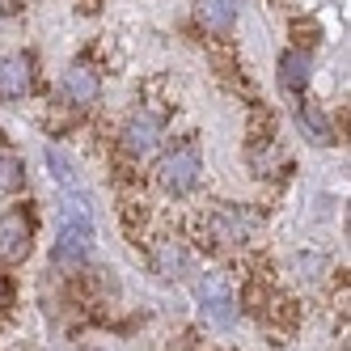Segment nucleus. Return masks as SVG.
<instances>
[{
  "instance_id": "dca6fc26",
  "label": "nucleus",
  "mask_w": 351,
  "mask_h": 351,
  "mask_svg": "<svg viewBox=\"0 0 351 351\" xmlns=\"http://www.w3.org/2000/svg\"><path fill=\"white\" fill-rule=\"evenodd\" d=\"M9 300H13V284H9V275L0 271V309H9Z\"/></svg>"
},
{
  "instance_id": "f3484780",
  "label": "nucleus",
  "mask_w": 351,
  "mask_h": 351,
  "mask_svg": "<svg viewBox=\"0 0 351 351\" xmlns=\"http://www.w3.org/2000/svg\"><path fill=\"white\" fill-rule=\"evenodd\" d=\"M17 5H21V0H0V13H13Z\"/></svg>"
},
{
  "instance_id": "f257e3e1",
  "label": "nucleus",
  "mask_w": 351,
  "mask_h": 351,
  "mask_svg": "<svg viewBox=\"0 0 351 351\" xmlns=\"http://www.w3.org/2000/svg\"><path fill=\"white\" fill-rule=\"evenodd\" d=\"M89 245H93V224H89V208L81 204L77 212L68 208L64 224H60V237H56V250H51V263L60 271H77L85 258H89Z\"/></svg>"
},
{
  "instance_id": "9d476101",
  "label": "nucleus",
  "mask_w": 351,
  "mask_h": 351,
  "mask_svg": "<svg viewBox=\"0 0 351 351\" xmlns=\"http://www.w3.org/2000/svg\"><path fill=\"white\" fill-rule=\"evenodd\" d=\"M309 77H313L309 51H284L280 56V81H284V89H305Z\"/></svg>"
},
{
  "instance_id": "9b49d317",
  "label": "nucleus",
  "mask_w": 351,
  "mask_h": 351,
  "mask_svg": "<svg viewBox=\"0 0 351 351\" xmlns=\"http://www.w3.org/2000/svg\"><path fill=\"white\" fill-rule=\"evenodd\" d=\"M26 186V169L17 153H0V195H17Z\"/></svg>"
},
{
  "instance_id": "20e7f679",
  "label": "nucleus",
  "mask_w": 351,
  "mask_h": 351,
  "mask_svg": "<svg viewBox=\"0 0 351 351\" xmlns=\"http://www.w3.org/2000/svg\"><path fill=\"white\" fill-rule=\"evenodd\" d=\"M157 144H161V119L157 114L136 110L128 123H123V148H128V157L148 161V157L157 153Z\"/></svg>"
},
{
  "instance_id": "4468645a",
  "label": "nucleus",
  "mask_w": 351,
  "mask_h": 351,
  "mask_svg": "<svg viewBox=\"0 0 351 351\" xmlns=\"http://www.w3.org/2000/svg\"><path fill=\"white\" fill-rule=\"evenodd\" d=\"M275 161H280V148H275V140H267L263 148H254V169H258V173H271Z\"/></svg>"
},
{
  "instance_id": "f8f14e48",
  "label": "nucleus",
  "mask_w": 351,
  "mask_h": 351,
  "mask_svg": "<svg viewBox=\"0 0 351 351\" xmlns=\"http://www.w3.org/2000/svg\"><path fill=\"white\" fill-rule=\"evenodd\" d=\"M296 119H300V132H305L313 144H330V140H335L330 123L322 119V110H317V106H300V114H296Z\"/></svg>"
},
{
  "instance_id": "6e6552de",
  "label": "nucleus",
  "mask_w": 351,
  "mask_h": 351,
  "mask_svg": "<svg viewBox=\"0 0 351 351\" xmlns=\"http://www.w3.org/2000/svg\"><path fill=\"white\" fill-rule=\"evenodd\" d=\"M153 267L165 275V280H178V275H186L191 271V254H186V245H178V241H157V250H153Z\"/></svg>"
},
{
  "instance_id": "39448f33",
  "label": "nucleus",
  "mask_w": 351,
  "mask_h": 351,
  "mask_svg": "<svg viewBox=\"0 0 351 351\" xmlns=\"http://www.w3.org/2000/svg\"><path fill=\"white\" fill-rule=\"evenodd\" d=\"M34 89V60L30 56H5L0 60V97L5 102H21Z\"/></svg>"
},
{
  "instance_id": "1a4fd4ad",
  "label": "nucleus",
  "mask_w": 351,
  "mask_h": 351,
  "mask_svg": "<svg viewBox=\"0 0 351 351\" xmlns=\"http://www.w3.org/2000/svg\"><path fill=\"white\" fill-rule=\"evenodd\" d=\"M199 21L212 34H229L237 21V0H199Z\"/></svg>"
},
{
  "instance_id": "2eb2a0df",
  "label": "nucleus",
  "mask_w": 351,
  "mask_h": 351,
  "mask_svg": "<svg viewBox=\"0 0 351 351\" xmlns=\"http://www.w3.org/2000/svg\"><path fill=\"white\" fill-rule=\"evenodd\" d=\"M326 267L322 254H296V275H305V280H313V275Z\"/></svg>"
},
{
  "instance_id": "7ed1b4c3",
  "label": "nucleus",
  "mask_w": 351,
  "mask_h": 351,
  "mask_svg": "<svg viewBox=\"0 0 351 351\" xmlns=\"http://www.w3.org/2000/svg\"><path fill=\"white\" fill-rule=\"evenodd\" d=\"M34 250V220L26 208H9L0 216V267H21Z\"/></svg>"
},
{
  "instance_id": "0eeeda50",
  "label": "nucleus",
  "mask_w": 351,
  "mask_h": 351,
  "mask_svg": "<svg viewBox=\"0 0 351 351\" xmlns=\"http://www.w3.org/2000/svg\"><path fill=\"white\" fill-rule=\"evenodd\" d=\"M97 89H102V81H97V72L89 64H72L64 72V93H68V102H77V106H93L97 102Z\"/></svg>"
},
{
  "instance_id": "423d86ee",
  "label": "nucleus",
  "mask_w": 351,
  "mask_h": 351,
  "mask_svg": "<svg viewBox=\"0 0 351 351\" xmlns=\"http://www.w3.org/2000/svg\"><path fill=\"white\" fill-rule=\"evenodd\" d=\"M199 292V305H204V317L212 326H233L237 322V309H233V296L224 292V284L216 280V275H204V280L195 284Z\"/></svg>"
},
{
  "instance_id": "ddd939ff",
  "label": "nucleus",
  "mask_w": 351,
  "mask_h": 351,
  "mask_svg": "<svg viewBox=\"0 0 351 351\" xmlns=\"http://www.w3.org/2000/svg\"><path fill=\"white\" fill-rule=\"evenodd\" d=\"M47 165H51V173L64 186H77V169H72V161L60 153V148H47Z\"/></svg>"
},
{
  "instance_id": "f03ea898",
  "label": "nucleus",
  "mask_w": 351,
  "mask_h": 351,
  "mask_svg": "<svg viewBox=\"0 0 351 351\" xmlns=\"http://www.w3.org/2000/svg\"><path fill=\"white\" fill-rule=\"evenodd\" d=\"M199 169H204L199 148L195 144H182V148H173V153L161 157V165H157V186L165 195H186L199 182Z\"/></svg>"
}]
</instances>
